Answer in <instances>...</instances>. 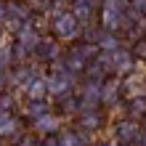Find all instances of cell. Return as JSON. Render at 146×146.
Here are the masks:
<instances>
[{
    "mask_svg": "<svg viewBox=\"0 0 146 146\" xmlns=\"http://www.w3.org/2000/svg\"><path fill=\"white\" fill-rule=\"evenodd\" d=\"M45 93H48V80H42V77H32V80L27 82L29 101H45Z\"/></svg>",
    "mask_w": 146,
    "mask_h": 146,
    "instance_id": "cell-4",
    "label": "cell"
},
{
    "mask_svg": "<svg viewBox=\"0 0 146 146\" xmlns=\"http://www.w3.org/2000/svg\"><path fill=\"white\" fill-rule=\"evenodd\" d=\"M0 42H3V32H0Z\"/></svg>",
    "mask_w": 146,
    "mask_h": 146,
    "instance_id": "cell-20",
    "label": "cell"
},
{
    "mask_svg": "<svg viewBox=\"0 0 146 146\" xmlns=\"http://www.w3.org/2000/svg\"><path fill=\"white\" fill-rule=\"evenodd\" d=\"M127 111H130V114H135V117L146 114V96H135V98L130 101V106H127Z\"/></svg>",
    "mask_w": 146,
    "mask_h": 146,
    "instance_id": "cell-10",
    "label": "cell"
},
{
    "mask_svg": "<svg viewBox=\"0 0 146 146\" xmlns=\"http://www.w3.org/2000/svg\"><path fill=\"white\" fill-rule=\"evenodd\" d=\"M8 64H11V50H5V48H0V69H5Z\"/></svg>",
    "mask_w": 146,
    "mask_h": 146,
    "instance_id": "cell-17",
    "label": "cell"
},
{
    "mask_svg": "<svg viewBox=\"0 0 146 146\" xmlns=\"http://www.w3.org/2000/svg\"><path fill=\"white\" fill-rule=\"evenodd\" d=\"M37 45H40L37 29L32 27V24H24V27L19 29V48H24V50H37Z\"/></svg>",
    "mask_w": 146,
    "mask_h": 146,
    "instance_id": "cell-2",
    "label": "cell"
},
{
    "mask_svg": "<svg viewBox=\"0 0 146 146\" xmlns=\"http://www.w3.org/2000/svg\"><path fill=\"white\" fill-rule=\"evenodd\" d=\"M80 122H82L85 127H98V117H96V114H93V117L85 114V117H80Z\"/></svg>",
    "mask_w": 146,
    "mask_h": 146,
    "instance_id": "cell-16",
    "label": "cell"
},
{
    "mask_svg": "<svg viewBox=\"0 0 146 146\" xmlns=\"http://www.w3.org/2000/svg\"><path fill=\"white\" fill-rule=\"evenodd\" d=\"M98 45H93V42H82V45H77L74 48V53L80 56V58H85V61H90V58H98Z\"/></svg>",
    "mask_w": 146,
    "mask_h": 146,
    "instance_id": "cell-8",
    "label": "cell"
},
{
    "mask_svg": "<svg viewBox=\"0 0 146 146\" xmlns=\"http://www.w3.org/2000/svg\"><path fill=\"white\" fill-rule=\"evenodd\" d=\"M21 146H37L35 141H21Z\"/></svg>",
    "mask_w": 146,
    "mask_h": 146,
    "instance_id": "cell-19",
    "label": "cell"
},
{
    "mask_svg": "<svg viewBox=\"0 0 146 146\" xmlns=\"http://www.w3.org/2000/svg\"><path fill=\"white\" fill-rule=\"evenodd\" d=\"M37 56H40V58H45V61H48V58H56V56H58V45H56L53 40H40V45H37Z\"/></svg>",
    "mask_w": 146,
    "mask_h": 146,
    "instance_id": "cell-7",
    "label": "cell"
},
{
    "mask_svg": "<svg viewBox=\"0 0 146 146\" xmlns=\"http://www.w3.org/2000/svg\"><path fill=\"white\" fill-rule=\"evenodd\" d=\"M117 96H119V82H117V80H106V82H101V101L111 104Z\"/></svg>",
    "mask_w": 146,
    "mask_h": 146,
    "instance_id": "cell-5",
    "label": "cell"
},
{
    "mask_svg": "<svg viewBox=\"0 0 146 146\" xmlns=\"http://www.w3.org/2000/svg\"><path fill=\"white\" fill-rule=\"evenodd\" d=\"M35 122H37V130H42V133H53L56 130V117H50V111H48V114H42L40 119H35Z\"/></svg>",
    "mask_w": 146,
    "mask_h": 146,
    "instance_id": "cell-9",
    "label": "cell"
},
{
    "mask_svg": "<svg viewBox=\"0 0 146 146\" xmlns=\"http://www.w3.org/2000/svg\"><path fill=\"white\" fill-rule=\"evenodd\" d=\"M53 32H56V37H61V40H72V37H77V32H80V19H77L72 11L56 13L53 16Z\"/></svg>",
    "mask_w": 146,
    "mask_h": 146,
    "instance_id": "cell-1",
    "label": "cell"
},
{
    "mask_svg": "<svg viewBox=\"0 0 146 146\" xmlns=\"http://www.w3.org/2000/svg\"><path fill=\"white\" fill-rule=\"evenodd\" d=\"M101 146H109V143H101Z\"/></svg>",
    "mask_w": 146,
    "mask_h": 146,
    "instance_id": "cell-21",
    "label": "cell"
},
{
    "mask_svg": "<svg viewBox=\"0 0 146 146\" xmlns=\"http://www.w3.org/2000/svg\"><path fill=\"white\" fill-rule=\"evenodd\" d=\"M27 114L32 119H40L42 114H48L45 111V101H29V106H27Z\"/></svg>",
    "mask_w": 146,
    "mask_h": 146,
    "instance_id": "cell-12",
    "label": "cell"
},
{
    "mask_svg": "<svg viewBox=\"0 0 146 146\" xmlns=\"http://www.w3.org/2000/svg\"><path fill=\"white\" fill-rule=\"evenodd\" d=\"M64 64H66V72H72V74H77V72H82L85 66H88V61H85V58H80L72 50V53H66L64 56Z\"/></svg>",
    "mask_w": 146,
    "mask_h": 146,
    "instance_id": "cell-6",
    "label": "cell"
},
{
    "mask_svg": "<svg viewBox=\"0 0 146 146\" xmlns=\"http://www.w3.org/2000/svg\"><path fill=\"white\" fill-rule=\"evenodd\" d=\"M13 127H16L13 117L8 114V111H0V135H8V133H13Z\"/></svg>",
    "mask_w": 146,
    "mask_h": 146,
    "instance_id": "cell-11",
    "label": "cell"
},
{
    "mask_svg": "<svg viewBox=\"0 0 146 146\" xmlns=\"http://www.w3.org/2000/svg\"><path fill=\"white\" fill-rule=\"evenodd\" d=\"M45 5H50V0H29V8L35 11H45Z\"/></svg>",
    "mask_w": 146,
    "mask_h": 146,
    "instance_id": "cell-18",
    "label": "cell"
},
{
    "mask_svg": "<svg viewBox=\"0 0 146 146\" xmlns=\"http://www.w3.org/2000/svg\"><path fill=\"white\" fill-rule=\"evenodd\" d=\"M114 133L122 143H130L138 138V125H135V119H122V122L114 125Z\"/></svg>",
    "mask_w": 146,
    "mask_h": 146,
    "instance_id": "cell-3",
    "label": "cell"
},
{
    "mask_svg": "<svg viewBox=\"0 0 146 146\" xmlns=\"http://www.w3.org/2000/svg\"><path fill=\"white\" fill-rule=\"evenodd\" d=\"M130 5L135 16H146V0H130Z\"/></svg>",
    "mask_w": 146,
    "mask_h": 146,
    "instance_id": "cell-15",
    "label": "cell"
},
{
    "mask_svg": "<svg viewBox=\"0 0 146 146\" xmlns=\"http://www.w3.org/2000/svg\"><path fill=\"white\" fill-rule=\"evenodd\" d=\"M133 58H141V61H146V37H141V40H135V45H133Z\"/></svg>",
    "mask_w": 146,
    "mask_h": 146,
    "instance_id": "cell-14",
    "label": "cell"
},
{
    "mask_svg": "<svg viewBox=\"0 0 146 146\" xmlns=\"http://www.w3.org/2000/svg\"><path fill=\"white\" fill-rule=\"evenodd\" d=\"M0 146H3V143H0Z\"/></svg>",
    "mask_w": 146,
    "mask_h": 146,
    "instance_id": "cell-22",
    "label": "cell"
},
{
    "mask_svg": "<svg viewBox=\"0 0 146 146\" xmlns=\"http://www.w3.org/2000/svg\"><path fill=\"white\" fill-rule=\"evenodd\" d=\"M85 141L80 138V135H74V133H61L58 135V146H82Z\"/></svg>",
    "mask_w": 146,
    "mask_h": 146,
    "instance_id": "cell-13",
    "label": "cell"
}]
</instances>
